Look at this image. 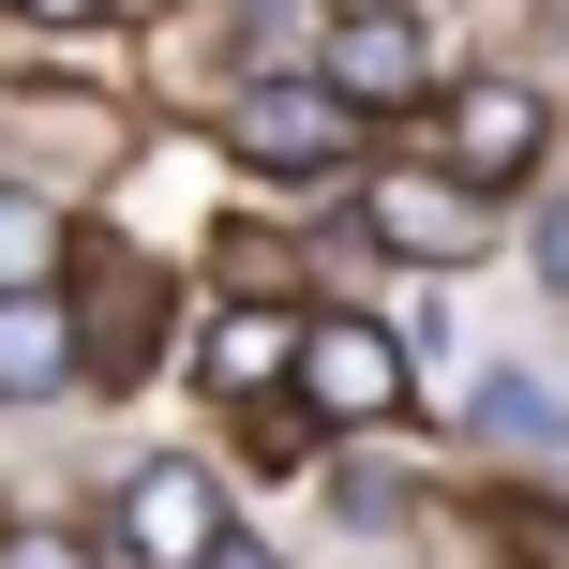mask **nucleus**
Here are the masks:
<instances>
[{"instance_id": "obj_5", "label": "nucleus", "mask_w": 569, "mask_h": 569, "mask_svg": "<svg viewBox=\"0 0 569 569\" xmlns=\"http://www.w3.org/2000/svg\"><path fill=\"white\" fill-rule=\"evenodd\" d=\"M210 540H226L210 465H120V555H136V569H196Z\"/></svg>"}, {"instance_id": "obj_11", "label": "nucleus", "mask_w": 569, "mask_h": 569, "mask_svg": "<svg viewBox=\"0 0 569 569\" xmlns=\"http://www.w3.org/2000/svg\"><path fill=\"white\" fill-rule=\"evenodd\" d=\"M300 16H315V0H240V30H256V76H270L284 46H300Z\"/></svg>"}, {"instance_id": "obj_9", "label": "nucleus", "mask_w": 569, "mask_h": 569, "mask_svg": "<svg viewBox=\"0 0 569 569\" xmlns=\"http://www.w3.org/2000/svg\"><path fill=\"white\" fill-rule=\"evenodd\" d=\"M480 435H495V450H555V435H569V405L540 390V375H495V390H480Z\"/></svg>"}, {"instance_id": "obj_12", "label": "nucleus", "mask_w": 569, "mask_h": 569, "mask_svg": "<svg viewBox=\"0 0 569 569\" xmlns=\"http://www.w3.org/2000/svg\"><path fill=\"white\" fill-rule=\"evenodd\" d=\"M0 569H90V540H60V525H16V540H0Z\"/></svg>"}, {"instance_id": "obj_15", "label": "nucleus", "mask_w": 569, "mask_h": 569, "mask_svg": "<svg viewBox=\"0 0 569 569\" xmlns=\"http://www.w3.org/2000/svg\"><path fill=\"white\" fill-rule=\"evenodd\" d=\"M30 16H46V30H90V16H106V0H30Z\"/></svg>"}, {"instance_id": "obj_16", "label": "nucleus", "mask_w": 569, "mask_h": 569, "mask_svg": "<svg viewBox=\"0 0 569 569\" xmlns=\"http://www.w3.org/2000/svg\"><path fill=\"white\" fill-rule=\"evenodd\" d=\"M196 569H270V555H256V540H210V555H196Z\"/></svg>"}, {"instance_id": "obj_7", "label": "nucleus", "mask_w": 569, "mask_h": 569, "mask_svg": "<svg viewBox=\"0 0 569 569\" xmlns=\"http://www.w3.org/2000/svg\"><path fill=\"white\" fill-rule=\"evenodd\" d=\"M284 360H300V330H284V315H226V330H210V390H240V405H256Z\"/></svg>"}, {"instance_id": "obj_14", "label": "nucleus", "mask_w": 569, "mask_h": 569, "mask_svg": "<svg viewBox=\"0 0 569 569\" xmlns=\"http://www.w3.org/2000/svg\"><path fill=\"white\" fill-rule=\"evenodd\" d=\"M525 555H555V569H569V510H525Z\"/></svg>"}, {"instance_id": "obj_2", "label": "nucleus", "mask_w": 569, "mask_h": 569, "mask_svg": "<svg viewBox=\"0 0 569 569\" xmlns=\"http://www.w3.org/2000/svg\"><path fill=\"white\" fill-rule=\"evenodd\" d=\"M540 136H555V106H540V90H510V76H480V90H450V106H435V166L480 180V196L540 166Z\"/></svg>"}, {"instance_id": "obj_1", "label": "nucleus", "mask_w": 569, "mask_h": 569, "mask_svg": "<svg viewBox=\"0 0 569 569\" xmlns=\"http://www.w3.org/2000/svg\"><path fill=\"white\" fill-rule=\"evenodd\" d=\"M345 136H360V120H345L315 76H256V90L226 106V150H240L256 180H330V166H345Z\"/></svg>"}, {"instance_id": "obj_4", "label": "nucleus", "mask_w": 569, "mask_h": 569, "mask_svg": "<svg viewBox=\"0 0 569 569\" xmlns=\"http://www.w3.org/2000/svg\"><path fill=\"white\" fill-rule=\"evenodd\" d=\"M315 90H330L345 120H360V106H420V90H435V30L405 16V0H360V16L330 30V76H315Z\"/></svg>"}, {"instance_id": "obj_10", "label": "nucleus", "mask_w": 569, "mask_h": 569, "mask_svg": "<svg viewBox=\"0 0 569 569\" xmlns=\"http://www.w3.org/2000/svg\"><path fill=\"white\" fill-rule=\"evenodd\" d=\"M0 284H60V210L0 180Z\"/></svg>"}, {"instance_id": "obj_13", "label": "nucleus", "mask_w": 569, "mask_h": 569, "mask_svg": "<svg viewBox=\"0 0 569 569\" xmlns=\"http://www.w3.org/2000/svg\"><path fill=\"white\" fill-rule=\"evenodd\" d=\"M525 240H540V284L569 300V196H540V226H525Z\"/></svg>"}, {"instance_id": "obj_3", "label": "nucleus", "mask_w": 569, "mask_h": 569, "mask_svg": "<svg viewBox=\"0 0 569 569\" xmlns=\"http://www.w3.org/2000/svg\"><path fill=\"white\" fill-rule=\"evenodd\" d=\"M284 375H300V405H315V420H390V405H405V345L375 330V315H315Z\"/></svg>"}, {"instance_id": "obj_8", "label": "nucleus", "mask_w": 569, "mask_h": 569, "mask_svg": "<svg viewBox=\"0 0 569 569\" xmlns=\"http://www.w3.org/2000/svg\"><path fill=\"white\" fill-rule=\"evenodd\" d=\"M375 240H390V256H405V240H420V256H480V226H465V196H435V180H420V196L390 180V196H375Z\"/></svg>"}, {"instance_id": "obj_6", "label": "nucleus", "mask_w": 569, "mask_h": 569, "mask_svg": "<svg viewBox=\"0 0 569 569\" xmlns=\"http://www.w3.org/2000/svg\"><path fill=\"white\" fill-rule=\"evenodd\" d=\"M60 375H76V315H60V284H0V405H46Z\"/></svg>"}]
</instances>
